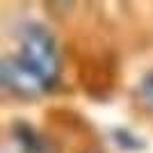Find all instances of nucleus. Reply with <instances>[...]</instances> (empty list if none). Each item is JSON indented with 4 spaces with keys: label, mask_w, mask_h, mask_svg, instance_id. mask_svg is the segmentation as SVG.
Instances as JSON below:
<instances>
[{
    "label": "nucleus",
    "mask_w": 153,
    "mask_h": 153,
    "mask_svg": "<svg viewBox=\"0 0 153 153\" xmlns=\"http://www.w3.org/2000/svg\"><path fill=\"white\" fill-rule=\"evenodd\" d=\"M14 142L21 146L23 153H48V142L27 123H16L14 126Z\"/></svg>",
    "instance_id": "2"
},
{
    "label": "nucleus",
    "mask_w": 153,
    "mask_h": 153,
    "mask_svg": "<svg viewBox=\"0 0 153 153\" xmlns=\"http://www.w3.org/2000/svg\"><path fill=\"white\" fill-rule=\"evenodd\" d=\"M137 101L144 108H153V71H149L137 85Z\"/></svg>",
    "instance_id": "3"
},
{
    "label": "nucleus",
    "mask_w": 153,
    "mask_h": 153,
    "mask_svg": "<svg viewBox=\"0 0 153 153\" xmlns=\"http://www.w3.org/2000/svg\"><path fill=\"white\" fill-rule=\"evenodd\" d=\"M62 59L57 39L44 23L25 21L16 27V48L0 62V82L19 98L51 94L59 82Z\"/></svg>",
    "instance_id": "1"
},
{
    "label": "nucleus",
    "mask_w": 153,
    "mask_h": 153,
    "mask_svg": "<svg viewBox=\"0 0 153 153\" xmlns=\"http://www.w3.org/2000/svg\"><path fill=\"white\" fill-rule=\"evenodd\" d=\"M114 142L123 149V151H137V149L144 146V144H142L133 133H128V130H117L114 133Z\"/></svg>",
    "instance_id": "4"
}]
</instances>
